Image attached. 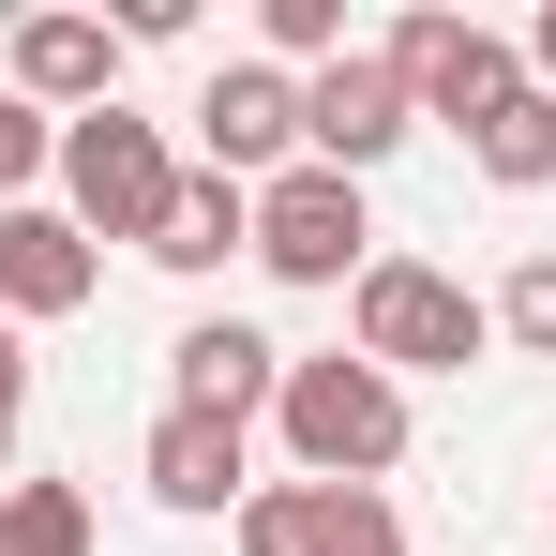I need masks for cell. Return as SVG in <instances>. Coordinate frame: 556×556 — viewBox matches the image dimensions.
I'll return each instance as SVG.
<instances>
[{
    "label": "cell",
    "mask_w": 556,
    "mask_h": 556,
    "mask_svg": "<svg viewBox=\"0 0 556 556\" xmlns=\"http://www.w3.org/2000/svg\"><path fill=\"white\" fill-rule=\"evenodd\" d=\"M166 406L241 421V437H256V421L286 406V346H271V331H241V316H195L181 346H166Z\"/></svg>",
    "instance_id": "9c48e42d"
},
{
    "label": "cell",
    "mask_w": 556,
    "mask_h": 556,
    "mask_svg": "<svg viewBox=\"0 0 556 556\" xmlns=\"http://www.w3.org/2000/svg\"><path fill=\"white\" fill-rule=\"evenodd\" d=\"M91 286H105V256H91V226L76 211H0V316L15 331H46V316H91Z\"/></svg>",
    "instance_id": "30bf717a"
},
{
    "label": "cell",
    "mask_w": 556,
    "mask_h": 556,
    "mask_svg": "<svg viewBox=\"0 0 556 556\" xmlns=\"http://www.w3.org/2000/svg\"><path fill=\"white\" fill-rule=\"evenodd\" d=\"M286 452H301V481H391L406 466V376H376L362 346H331V362H286Z\"/></svg>",
    "instance_id": "6da1fadb"
},
{
    "label": "cell",
    "mask_w": 556,
    "mask_h": 556,
    "mask_svg": "<svg viewBox=\"0 0 556 556\" xmlns=\"http://www.w3.org/2000/svg\"><path fill=\"white\" fill-rule=\"evenodd\" d=\"M496 331H511L527 362H556V256H527V271L496 286Z\"/></svg>",
    "instance_id": "e0dca14e"
},
{
    "label": "cell",
    "mask_w": 556,
    "mask_h": 556,
    "mask_svg": "<svg viewBox=\"0 0 556 556\" xmlns=\"http://www.w3.org/2000/svg\"><path fill=\"white\" fill-rule=\"evenodd\" d=\"M195 166H211V181H286V166H301V76H286V61H211Z\"/></svg>",
    "instance_id": "8992f818"
},
{
    "label": "cell",
    "mask_w": 556,
    "mask_h": 556,
    "mask_svg": "<svg viewBox=\"0 0 556 556\" xmlns=\"http://www.w3.org/2000/svg\"><path fill=\"white\" fill-rule=\"evenodd\" d=\"M121 61H136V46H121V15H76V0H61V15H15V91L46 105V121L121 105Z\"/></svg>",
    "instance_id": "8fae6325"
},
{
    "label": "cell",
    "mask_w": 556,
    "mask_h": 556,
    "mask_svg": "<svg viewBox=\"0 0 556 556\" xmlns=\"http://www.w3.org/2000/svg\"><path fill=\"white\" fill-rule=\"evenodd\" d=\"M46 166H61V121L0 76V211H30V181H46Z\"/></svg>",
    "instance_id": "2e32d148"
},
{
    "label": "cell",
    "mask_w": 556,
    "mask_h": 556,
    "mask_svg": "<svg viewBox=\"0 0 556 556\" xmlns=\"http://www.w3.org/2000/svg\"><path fill=\"white\" fill-rule=\"evenodd\" d=\"M241 556H406V511L362 481H256L241 496Z\"/></svg>",
    "instance_id": "ba28073f"
},
{
    "label": "cell",
    "mask_w": 556,
    "mask_h": 556,
    "mask_svg": "<svg viewBox=\"0 0 556 556\" xmlns=\"http://www.w3.org/2000/svg\"><path fill=\"white\" fill-rule=\"evenodd\" d=\"M527 76H542V91H556V0H542V15H527Z\"/></svg>",
    "instance_id": "d6986e66"
},
{
    "label": "cell",
    "mask_w": 556,
    "mask_h": 556,
    "mask_svg": "<svg viewBox=\"0 0 556 556\" xmlns=\"http://www.w3.org/2000/svg\"><path fill=\"white\" fill-rule=\"evenodd\" d=\"M181 151H166V121H136V105H91V121H61V211L91 226V241H166V211H181Z\"/></svg>",
    "instance_id": "7a4b0ae2"
},
{
    "label": "cell",
    "mask_w": 556,
    "mask_h": 556,
    "mask_svg": "<svg viewBox=\"0 0 556 556\" xmlns=\"http://www.w3.org/2000/svg\"><path fill=\"white\" fill-rule=\"evenodd\" d=\"M406 136H421V105H406V76H391L376 46H346L331 76H301V166H346V181H376Z\"/></svg>",
    "instance_id": "52a82bcc"
},
{
    "label": "cell",
    "mask_w": 556,
    "mask_h": 556,
    "mask_svg": "<svg viewBox=\"0 0 556 556\" xmlns=\"http://www.w3.org/2000/svg\"><path fill=\"white\" fill-rule=\"evenodd\" d=\"M376 61L406 76L421 121H466V136L527 91V46H511V30H481V15H391V30H376Z\"/></svg>",
    "instance_id": "5b68a950"
},
{
    "label": "cell",
    "mask_w": 556,
    "mask_h": 556,
    "mask_svg": "<svg viewBox=\"0 0 556 556\" xmlns=\"http://www.w3.org/2000/svg\"><path fill=\"white\" fill-rule=\"evenodd\" d=\"M0 466H15V421H0Z\"/></svg>",
    "instance_id": "ffe728a7"
},
{
    "label": "cell",
    "mask_w": 556,
    "mask_h": 556,
    "mask_svg": "<svg viewBox=\"0 0 556 556\" xmlns=\"http://www.w3.org/2000/svg\"><path fill=\"white\" fill-rule=\"evenodd\" d=\"M0 556H91V496L76 481H0Z\"/></svg>",
    "instance_id": "9a60e30c"
},
{
    "label": "cell",
    "mask_w": 556,
    "mask_h": 556,
    "mask_svg": "<svg viewBox=\"0 0 556 556\" xmlns=\"http://www.w3.org/2000/svg\"><path fill=\"white\" fill-rule=\"evenodd\" d=\"M346 346H362L376 376H466L496 346V301H466L437 256H376V271L346 286Z\"/></svg>",
    "instance_id": "3957f363"
},
{
    "label": "cell",
    "mask_w": 556,
    "mask_h": 556,
    "mask_svg": "<svg viewBox=\"0 0 556 556\" xmlns=\"http://www.w3.org/2000/svg\"><path fill=\"white\" fill-rule=\"evenodd\" d=\"M136 481H151L166 511H195V527H211V511L241 527V496H256V437H241V421H195V406H166V421L136 437Z\"/></svg>",
    "instance_id": "7c38bea8"
},
{
    "label": "cell",
    "mask_w": 556,
    "mask_h": 556,
    "mask_svg": "<svg viewBox=\"0 0 556 556\" xmlns=\"http://www.w3.org/2000/svg\"><path fill=\"white\" fill-rule=\"evenodd\" d=\"M256 271L271 286H362L376 271V211L346 166H286V181H256Z\"/></svg>",
    "instance_id": "277c9868"
},
{
    "label": "cell",
    "mask_w": 556,
    "mask_h": 556,
    "mask_svg": "<svg viewBox=\"0 0 556 556\" xmlns=\"http://www.w3.org/2000/svg\"><path fill=\"white\" fill-rule=\"evenodd\" d=\"M226 256H256V181H211L195 166L181 211H166V241H151V271H226Z\"/></svg>",
    "instance_id": "4fadbf2b"
},
{
    "label": "cell",
    "mask_w": 556,
    "mask_h": 556,
    "mask_svg": "<svg viewBox=\"0 0 556 556\" xmlns=\"http://www.w3.org/2000/svg\"><path fill=\"white\" fill-rule=\"evenodd\" d=\"M466 166H481L496 195H542V181H556V91H542V76H527V91L466 136Z\"/></svg>",
    "instance_id": "5bb4252c"
},
{
    "label": "cell",
    "mask_w": 556,
    "mask_h": 556,
    "mask_svg": "<svg viewBox=\"0 0 556 556\" xmlns=\"http://www.w3.org/2000/svg\"><path fill=\"white\" fill-rule=\"evenodd\" d=\"M30 406V346H15V316H0V421Z\"/></svg>",
    "instance_id": "ac0fdd59"
}]
</instances>
